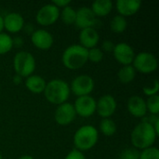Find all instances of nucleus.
<instances>
[{"label":"nucleus","mask_w":159,"mask_h":159,"mask_svg":"<svg viewBox=\"0 0 159 159\" xmlns=\"http://www.w3.org/2000/svg\"><path fill=\"white\" fill-rule=\"evenodd\" d=\"M21 82H22V77H21L20 75H15L13 76V83H14L15 85H20V84H21Z\"/></svg>","instance_id":"obj_35"},{"label":"nucleus","mask_w":159,"mask_h":159,"mask_svg":"<svg viewBox=\"0 0 159 159\" xmlns=\"http://www.w3.org/2000/svg\"><path fill=\"white\" fill-rule=\"evenodd\" d=\"M142 7L140 0H117L116 7L120 16L126 18L136 14Z\"/></svg>","instance_id":"obj_16"},{"label":"nucleus","mask_w":159,"mask_h":159,"mask_svg":"<svg viewBox=\"0 0 159 159\" xmlns=\"http://www.w3.org/2000/svg\"><path fill=\"white\" fill-rule=\"evenodd\" d=\"M115 43L111 40H105L103 43H102V50L105 51V52H113L114 48H115Z\"/></svg>","instance_id":"obj_32"},{"label":"nucleus","mask_w":159,"mask_h":159,"mask_svg":"<svg viewBox=\"0 0 159 159\" xmlns=\"http://www.w3.org/2000/svg\"><path fill=\"white\" fill-rule=\"evenodd\" d=\"M102 59H103V52L101 48L96 47V48L88 49V61L94 62V63H98L102 61Z\"/></svg>","instance_id":"obj_27"},{"label":"nucleus","mask_w":159,"mask_h":159,"mask_svg":"<svg viewBox=\"0 0 159 159\" xmlns=\"http://www.w3.org/2000/svg\"><path fill=\"white\" fill-rule=\"evenodd\" d=\"M76 116L74 105L70 102H64L62 104L58 105L54 118L58 125L60 126H67L71 124Z\"/></svg>","instance_id":"obj_12"},{"label":"nucleus","mask_w":159,"mask_h":159,"mask_svg":"<svg viewBox=\"0 0 159 159\" xmlns=\"http://www.w3.org/2000/svg\"><path fill=\"white\" fill-rule=\"evenodd\" d=\"M73 105L75 114L81 117H89L96 112V101L89 95L77 97Z\"/></svg>","instance_id":"obj_9"},{"label":"nucleus","mask_w":159,"mask_h":159,"mask_svg":"<svg viewBox=\"0 0 159 159\" xmlns=\"http://www.w3.org/2000/svg\"><path fill=\"white\" fill-rule=\"evenodd\" d=\"M100 130L104 136L111 137L116 132V125L112 119L103 118L100 123Z\"/></svg>","instance_id":"obj_23"},{"label":"nucleus","mask_w":159,"mask_h":159,"mask_svg":"<svg viewBox=\"0 0 159 159\" xmlns=\"http://www.w3.org/2000/svg\"><path fill=\"white\" fill-rule=\"evenodd\" d=\"M70 86L62 79H52L46 85L44 95L46 100L52 104H62L70 97Z\"/></svg>","instance_id":"obj_2"},{"label":"nucleus","mask_w":159,"mask_h":159,"mask_svg":"<svg viewBox=\"0 0 159 159\" xmlns=\"http://www.w3.org/2000/svg\"><path fill=\"white\" fill-rule=\"evenodd\" d=\"M0 159H3V157H2V155H1V153H0Z\"/></svg>","instance_id":"obj_38"},{"label":"nucleus","mask_w":159,"mask_h":159,"mask_svg":"<svg viewBox=\"0 0 159 159\" xmlns=\"http://www.w3.org/2000/svg\"><path fill=\"white\" fill-rule=\"evenodd\" d=\"M31 41L36 48L48 50L53 46L54 38L49 32L44 29H39L33 32L31 34Z\"/></svg>","instance_id":"obj_14"},{"label":"nucleus","mask_w":159,"mask_h":159,"mask_svg":"<svg viewBox=\"0 0 159 159\" xmlns=\"http://www.w3.org/2000/svg\"><path fill=\"white\" fill-rule=\"evenodd\" d=\"M113 2L111 0H96L91 5V10L94 15L99 18L107 16L113 9Z\"/></svg>","instance_id":"obj_20"},{"label":"nucleus","mask_w":159,"mask_h":159,"mask_svg":"<svg viewBox=\"0 0 159 159\" xmlns=\"http://www.w3.org/2000/svg\"><path fill=\"white\" fill-rule=\"evenodd\" d=\"M97 21H98L97 18L92 12L90 7H82L76 10L75 25L77 28L81 30L86 29V28H94Z\"/></svg>","instance_id":"obj_13"},{"label":"nucleus","mask_w":159,"mask_h":159,"mask_svg":"<svg viewBox=\"0 0 159 159\" xmlns=\"http://www.w3.org/2000/svg\"><path fill=\"white\" fill-rule=\"evenodd\" d=\"M19 159H34V157H31L30 155H23V156L20 157V158Z\"/></svg>","instance_id":"obj_37"},{"label":"nucleus","mask_w":159,"mask_h":159,"mask_svg":"<svg viewBox=\"0 0 159 159\" xmlns=\"http://www.w3.org/2000/svg\"><path fill=\"white\" fill-rule=\"evenodd\" d=\"M99 140L98 129L91 125H85L79 128L74 135V144L76 150L86 152L92 149Z\"/></svg>","instance_id":"obj_4"},{"label":"nucleus","mask_w":159,"mask_h":159,"mask_svg":"<svg viewBox=\"0 0 159 159\" xmlns=\"http://www.w3.org/2000/svg\"><path fill=\"white\" fill-rule=\"evenodd\" d=\"M113 54L116 61L122 64L123 66L131 65L135 58L134 49L130 45L125 42H120L116 44L113 50Z\"/></svg>","instance_id":"obj_10"},{"label":"nucleus","mask_w":159,"mask_h":159,"mask_svg":"<svg viewBox=\"0 0 159 159\" xmlns=\"http://www.w3.org/2000/svg\"><path fill=\"white\" fill-rule=\"evenodd\" d=\"M13 48L12 37L6 33H0V55L7 54Z\"/></svg>","instance_id":"obj_25"},{"label":"nucleus","mask_w":159,"mask_h":159,"mask_svg":"<svg viewBox=\"0 0 159 159\" xmlns=\"http://www.w3.org/2000/svg\"><path fill=\"white\" fill-rule=\"evenodd\" d=\"M13 48H20L23 45V39L20 36H17L12 38Z\"/></svg>","instance_id":"obj_34"},{"label":"nucleus","mask_w":159,"mask_h":159,"mask_svg":"<svg viewBox=\"0 0 159 159\" xmlns=\"http://www.w3.org/2000/svg\"><path fill=\"white\" fill-rule=\"evenodd\" d=\"M95 87L93 78L88 75H81L73 79L70 90L77 97L89 95Z\"/></svg>","instance_id":"obj_7"},{"label":"nucleus","mask_w":159,"mask_h":159,"mask_svg":"<svg viewBox=\"0 0 159 159\" xmlns=\"http://www.w3.org/2000/svg\"><path fill=\"white\" fill-rule=\"evenodd\" d=\"M35 59L28 51H20L15 54L13 59V67L16 75L23 77L32 75L35 70Z\"/></svg>","instance_id":"obj_5"},{"label":"nucleus","mask_w":159,"mask_h":159,"mask_svg":"<svg viewBox=\"0 0 159 159\" xmlns=\"http://www.w3.org/2000/svg\"><path fill=\"white\" fill-rule=\"evenodd\" d=\"M4 29L10 34H16L24 27V19L18 12H10L4 18Z\"/></svg>","instance_id":"obj_15"},{"label":"nucleus","mask_w":159,"mask_h":159,"mask_svg":"<svg viewBox=\"0 0 159 159\" xmlns=\"http://www.w3.org/2000/svg\"><path fill=\"white\" fill-rule=\"evenodd\" d=\"M64 159H86V157L82 152H80L76 149H74L67 154V156L65 157Z\"/></svg>","instance_id":"obj_31"},{"label":"nucleus","mask_w":159,"mask_h":159,"mask_svg":"<svg viewBox=\"0 0 159 159\" xmlns=\"http://www.w3.org/2000/svg\"><path fill=\"white\" fill-rule=\"evenodd\" d=\"M60 17L64 24L66 25L75 24V17H76V10H75L72 7L67 6L62 8L61 12H60Z\"/></svg>","instance_id":"obj_24"},{"label":"nucleus","mask_w":159,"mask_h":159,"mask_svg":"<svg viewBox=\"0 0 159 159\" xmlns=\"http://www.w3.org/2000/svg\"><path fill=\"white\" fill-rule=\"evenodd\" d=\"M117 103L116 99L110 95H102L98 102H96V112L102 118H109L116 111Z\"/></svg>","instance_id":"obj_11"},{"label":"nucleus","mask_w":159,"mask_h":159,"mask_svg":"<svg viewBox=\"0 0 159 159\" xmlns=\"http://www.w3.org/2000/svg\"><path fill=\"white\" fill-rule=\"evenodd\" d=\"M100 41V34L95 28H86L80 31L79 42L80 46L87 49L96 48Z\"/></svg>","instance_id":"obj_18"},{"label":"nucleus","mask_w":159,"mask_h":159,"mask_svg":"<svg viewBox=\"0 0 159 159\" xmlns=\"http://www.w3.org/2000/svg\"><path fill=\"white\" fill-rule=\"evenodd\" d=\"M139 157H140V152L133 147L123 151L122 154L120 155V159H139Z\"/></svg>","instance_id":"obj_30"},{"label":"nucleus","mask_w":159,"mask_h":159,"mask_svg":"<svg viewBox=\"0 0 159 159\" xmlns=\"http://www.w3.org/2000/svg\"><path fill=\"white\" fill-rule=\"evenodd\" d=\"M136 76V70L132 65H125L122 66L118 73H117V77L118 80L122 84H129L131 83Z\"/></svg>","instance_id":"obj_21"},{"label":"nucleus","mask_w":159,"mask_h":159,"mask_svg":"<svg viewBox=\"0 0 159 159\" xmlns=\"http://www.w3.org/2000/svg\"><path fill=\"white\" fill-rule=\"evenodd\" d=\"M157 134L154 127L148 122L143 121L138 124L130 134V141L133 147L137 150H144L154 145Z\"/></svg>","instance_id":"obj_1"},{"label":"nucleus","mask_w":159,"mask_h":159,"mask_svg":"<svg viewBox=\"0 0 159 159\" xmlns=\"http://www.w3.org/2000/svg\"><path fill=\"white\" fill-rule=\"evenodd\" d=\"M134 69L142 74H151L155 72L158 67V61L155 55L149 52H140L135 55L133 60Z\"/></svg>","instance_id":"obj_6"},{"label":"nucleus","mask_w":159,"mask_h":159,"mask_svg":"<svg viewBox=\"0 0 159 159\" xmlns=\"http://www.w3.org/2000/svg\"><path fill=\"white\" fill-rule=\"evenodd\" d=\"M61 61L67 69L78 70L89 61L88 49L76 44L69 46L62 53Z\"/></svg>","instance_id":"obj_3"},{"label":"nucleus","mask_w":159,"mask_h":159,"mask_svg":"<svg viewBox=\"0 0 159 159\" xmlns=\"http://www.w3.org/2000/svg\"><path fill=\"white\" fill-rule=\"evenodd\" d=\"M146 102L147 112H150L153 116H158L159 114V96L154 95L148 98Z\"/></svg>","instance_id":"obj_26"},{"label":"nucleus","mask_w":159,"mask_h":159,"mask_svg":"<svg viewBox=\"0 0 159 159\" xmlns=\"http://www.w3.org/2000/svg\"><path fill=\"white\" fill-rule=\"evenodd\" d=\"M127 27H128V22H127L126 18H124L120 15L115 16L110 22V28L116 34L124 33L125 30L127 29Z\"/></svg>","instance_id":"obj_22"},{"label":"nucleus","mask_w":159,"mask_h":159,"mask_svg":"<svg viewBox=\"0 0 159 159\" xmlns=\"http://www.w3.org/2000/svg\"><path fill=\"white\" fill-rule=\"evenodd\" d=\"M139 159H159V150L155 146L142 150Z\"/></svg>","instance_id":"obj_28"},{"label":"nucleus","mask_w":159,"mask_h":159,"mask_svg":"<svg viewBox=\"0 0 159 159\" xmlns=\"http://www.w3.org/2000/svg\"><path fill=\"white\" fill-rule=\"evenodd\" d=\"M143 91L144 95H146L148 97H151V96H154V95H157V93H158L159 91L158 80L157 79H155L152 85L143 87Z\"/></svg>","instance_id":"obj_29"},{"label":"nucleus","mask_w":159,"mask_h":159,"mask_svg":"<svg viewBox=\"0 0 159 159\" xmlns=\"http://www.w3.org/2000/svg\"><path fill=\"white\" fill-rule=\"evenodd\" d=\"M3 30H4V19L0 15V33H2Z\"/></svg>","instance_id":"obj_36"},{"label":"nucleus","mask_w":159,"mask_h":159,"mask_svg":"<svg viewBox=\"0 0 159 159\" xmlns=\"http://www.w3.org/2000/svg\"><path fill=\"white\" fill-rule=\"evenodd\" d=\"M70 3H71V0H53L51 4H53L58 8H60V7L63 8V7L69 6Z\"/></svg>","instance_id":"obj_33"},{"label":"nucleus","mask_w":159,"mask_h":159,"mask_svg":"<svg viewBox=\"0 0 159 159\" xmlns=\"http://www.w3.org/2000/svg\"><path fill=\"white\" fill-rule=\"evenodd\" d=\"M46 80L42 76L36 75H32L28 76L25 80V87L30 92L34 94L43 93L46 89Z\"/></svg>","instance_id":"obj_19"},{"label":"nucleus","mask_w":159,"mask_h":159,"mask_svg":"<svg viewBox=\"0 0 159 159\" xmlns=\"http://www.w3.org/2000/svg\"><path fill=\"white\" fill-rule=\"evenodd\" d=\"M128 111L134 117L142 118L144 117L147 114L146 102L143 98L140 96H132L129 99L127 104Z\"/></svg>","instance_id":"obj_17"},{"label":"nucleus","mask_w":159,"mask_h":159,"mask_svg":"<svg viewBox=\"0 0 159 159\" xmlns=\"http://www.w3.org/2000/svg\"><path fill=\"white\" fill-rule=\"evenodd\" d=\"M60 8L53 4L44 5L39 8L35 15V20L42 26H50L54 24L60 18Z\"/></svg>","instance_id":"obj_8"}]
</instances>
